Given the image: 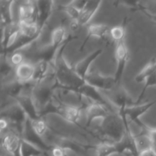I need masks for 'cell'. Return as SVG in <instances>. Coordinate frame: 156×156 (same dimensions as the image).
Returning a JSON list of instances; mask_svg holds the SVG:
<instances>
[{
    "mask_svg": "<svg viewBox=\"0 0 156 156\" xmlns=\"http://www.w3.org/2000/svg\"><path fill=\"white\" fill-rule=\"evenodd\" d=\"M50 155L51 156H69L68 150L59 145L53 146L50 151Z\"/></svg>",
    "mask_w": 156,
    "mask_h": 156,
    "instance_id": "obj_25",
    "label": "cell"
},
{
    "mask_svg": "<svg viewBox=\"0 0 156 156\" xmlns=\"http://www.w3.org/2000/svg\"><path fill=\"white\" fill-rule=\"evenodd\" d=\"M9 61L14 67H17L24 62V56L20 52H15L12 53Z\"/></svg>",
    "mask_w": 156,
    "mask_h": 156,
    "instance_id": "obj_24",
    "label": "cell"
},
{
    "mask_svg": "<svg viewBox=\"0 0 156 156\" xmlns=\"http://www.w3.org/2000/svg\"><path fill=\"white\" fill-rule=\"evenodd\" d=\"M3 118L11 122L16 127L17 132L21 136L27 117L18 103L15 104L2 113Z\"/></svg>",
    "mask_w": 156,
    "mask_h": 156,
    "instance_id": "obj_7",
    "label": "cell"
},
{
    "mask_svg": "<svg viewBox=\"0 0 156 156\" xmlns=\"http://www.w3.org/2000/svg\"><path fill=\"white\" fill-rule=\"evenodd\" d=\"M85 82L99 91H110L118 85L114 76H104L98 70L88 72L85 79Z\"/></svg>",
    "mask_w": 156,
    "mask_h": 156,
    "instance_id": "obj_4",
    "label": "cell"
},
{
    "mask_svg": "<svg viewBox=\"0 0 156 156\" xmlns=\"http://www.w3.org/2000/svg\"><path fill=\"white\" fill-rule=\"evenodd\" d=\"M126 24H127V22L125 21L122 25L116 26V27L111 28V30H110V37H111V38L114 42H116V44L125 40V37H126Z\"/></svg>",
    "mask_w": 156,
    "mask_h": 156,
    "instance_id": "obj_21",
    "label": "cell"
},
{
    "mask_svg": "<svg viewBox=\"0 0 156 156\" xmlns=\"http://www.w3.org/2000/svg\"><path fill=\"white\" fill-rule=\"evenodd\" d=\"M110 30L111 28L109 26L105 24H91L88 25L86 36L82 41V45L80 46L79 51H83L85 46L91 37H96L103 41H107Z\"/></svg>",
    "mask_w": 156,
    "mask_h": 156,
    "instance_id": "obj_13",
    "label": "cell"
},
{
    "mask_svg": "<svg viewBox=\"0 0 156 156\" xmlns=\"http://www.w3.org/2000/svg\"><path fill=\"white\" fill-rule=\"evenodd\" d=\"M111 94L108 96V101L111 105H114L117 110L125 109L126 108L136 105V100H133L129 93L123 87L119 86L118 88L111 90Z\"/></svg>",
    "mask_w": 156,
    "mask_h": 156,
    "instance_id": "obj_6",
    "label": "cell"
},
{
    "mask_svg": "<svg viewBox=\"0 0 156 156\" xmlns=\"http://www.w3.org/2000/svg\"><path fill=\"white\" fill-rule=\"evenodd\" d=\"M21 135L18 132H9L2 138L1 144L3 149L12 156H21Z\"/></svg>",
    "mask_w": 156,
    "mask_h": 156,
    "instance_id": "obj_11",
    "label": "cell"
},
{
    "mask_svg": "<svg viewBox=\"0 0 156 156\" xmlns=\"http://www.w3.org/2000/svg\"><path fill=\"white\" fill-rule=\"evenodd\" d=\"M156 72V56L149 59V62L143 66V68L136 75L134 81L136 83L145 82L146 78Z\"/></svg>",
    "mask_w": 156,
    "mask_h": 156,
    "instance_id": "obj_18",
    "label": "cell"
},
{
    "mask_svg": "<svg viewBox=\"0 0 156 156\" xmlns=\"http://www.w3.org/2000/svg\"><path fill=\"white\" fill-rule=\"evenodd\" d=\"M155 105L156 99L155 100L152 101L140 104V105H134V106L126 108L125 109L117 110V111H120L122 113H123L126 116L127 119L129 118L131 122L136 124L141 129V131H147L149 126L146 124H145L143 122H142L140 118H141L142 116L146 114Z\"/></svg>",
    "mask_w": 156,
    "mask_h": 156,
    "instance_id": "obj_3",
    "label": "cell"
},
{
    "mask_svg": "<svg viewBox=\"0 0 156 156\" xmlns=\"http://www.w3.org/2000/svg\"><path fill=\"white\" fill-rule=\"evenodd\" d=\"M103 0H89L82 9L78 21L80 27L86 25L94 16Z\"/></svg>",
    "mask_w": 156,
    "mask_h": 156,
    "instance_id": "obj_16",
    "label": "cell"
},
{
    "mask_svg": "<svg viewBox=\"0 0 156 156\" xmlns=\"http://www.w3.org/2000/svg\"><path fill=\"white\" fill-rule=\"evenodd\" d=\"M118 154L115 143L104 141L94 145V156H111Z\"/></svg>",
    "mask_w": 156,
    "mask_h": 156,
    "instance_id": "obj_17",
    "label": "cell"
},
{
    "mask_svg": "<svg viewBox=\"0 0 156 156\" xmlns=\"http://www.w3.org/2000/svg\"><path fill=\"white\" fill-rule=\"evenodd\" d=\"M147 133L152 141V148L156 152V128H152L149 126L147 129Z\"/></svg>",
    "mask_w": 156,
    "mask_h": 156,
    "instance_id": "obj_26",
    "label": "cell"
},
{
    "mask_svg": "<svg viewBox=\"0 0 156 156\" xmlns=\"http://www.w3.org/2000/svg\"><path fill=\"white\" fill-rule=\"evenodd\" d=\"M21 136L22 140H25V141L28 142L29 143H30L33 146H36L37 148L45 152L47 155L50 153V151L53 148V146H50V145L47 144L44 140L43 137L40 136L39 135H37L35 133V131L32 128L30 121L28 118L26 120L24 129H23Z\"/></svg>",
    "mask_w": 156,
    "mask_h": 156,
    "instance_id": "obj_8",
    "label": "cell"
},
{
    "mask_svg": "<svg viewBox=\"0 0 156 156\" xmlns=\"http://www.w3.org/2000/svg\"><path fill=\"white\" fill-rule=\"evenodd\" d=\"M98 127L101 133L112 143H119L125 133L124 123L118 114L110 113L100 120Z\"/></svg>",
    "mask_w": 156,
    "mask_h": 156,
    "instance_id": "obj_2",
    "label": "cell"
},
{
    "mask_svg": "<svg viewBox=\"0 0 156 156\" xmlns=\"http://www.w3.org/2000/svg\"><path fill=\"white\" fill-rule=\"evenodd\" d=\"M71 92L75 93V94H78L79 96H82V97L89 100L90 101L102 104V105H105L108 108H109L111 105V103L108 101V99L100 92L98 89L88 85L86 82L81 85L80 86L73 89Z\"/></svg>",
    "mask_w": 156,
    "mask_h": 156,
    "instance_id": "obj_9",
    "label": "cell"
},
{
    "mask_svg": "<svg viewBox=\"0 0 156 156\" xmlns=\"http://www.w3.org/2000/svg\"><path fill=\"white\" fill-rule=\"evenodd\" d=\"M0 156H2V155H0Z\"/></svg>",
    "mask_w": 156,
    "mask_h": 156,
    "instance_id": "obj_28",
    "label": "cell"
},
{
    "mask_svg": "<svg viewBox=\"0 0 156 156\" xmlns=\"http://www.w3.org/2000/svg\"><path fill=\"white\" fill-rule=\"evenodd\" d=\"M20 154L21 156H41L47 155L42 150L24 140H21Z\"/></svg>",
    "mask_w": 156,
    "mask_h": 156,
    "instance_id": "obj_20",
    "label": "cell"
},
{
    "mask_svg": "<svg viewBox=\"0 0 156 156\" xmlns=\"http://www.w3.org/2000/svg\"><path fill=\"white\" fill-rule=\"evenodd\" d=\"M9 122L6 119L1 117L0 118V134L4 132L9 126Z\"/></svg>",
    "mask_w": 156,
    "mask_h": 156,
    "instance_id": "obj_27",
    "label": "cell"
},
{
    "mask_svg": "<svg viewBox=\"0 0 156 156\" xmlns=\"http://www.w3.org/2000/svg\"><path fill=\"white\" fill-rule=\"evenodd\" d=\"M144 82V85H143V89H142L141 92L140 93V94L138 95L137 98L136 99V105H140V104L141 103V101H143V98H144L145 96V94H146L148 88H151V87L156 86V72L152 73V74L150 75L149 76H148Z\"/></svg>",
    "mask_w": 156,
    "mask_h": 156,
    "instance_id": "obj_22",
    "label": "cell"
},
{
    "mask_svg": "<svg viewBox=\"0 0 156 156\" xmlns=\"http://www.w3.org/2000/svg\"><path fill=\"white\" fill-rule=\"evenodd\" d=\"M82 109L83 107L62 104L61 102L55 101L54 99H53L46 105L44 109L40 111L39 114L41 117L50 114H56L72 124L79 126Z\"/></svg>",
    "mask_w": 156,
    "mask_h": 156,
    "instance_id": "obj_1",
    "label": "cell"
},
{
    "mask_svg": "<svg viewBox=\"0 0 156 156\" xmlns=\"http://www.w3.org/2000/svg\"><path fill=\"white\" fill-rule=\"evenodd\" d=\"M103 52V49H98V50H94V52L90 53V54L88 55V56H87L86 57L84 58L82 60L79 61V62H77L75 64V66H73L75 72L77 73L78 76H79L82 80L85 81V77H86L87 74H88V72L90 71V66H91V65L92 64V62H94L97 58H98L99 56L102 54Z\"/></svg>",
    "mask_w": 156,
    "mask_h": 156,
    "instance_id": "obj_14",
    "label": "cell"
},
{
    "mask_svg": "<svg viewBox=\"0 0 156 156\" xmlns=\"http://www.w3.org/2000/svg\"><path fill=\"white\" fill-rule=\"evenodd\" d=\"M68 36L69 34H67L66 27L63 25L58 26L52 31L50 44L58 48H60L65 44Z\"/></svg>",
    "mask_w": 156,
    "mask_h": 156,
    "instance_id": "obj_19",
    "label": "cell"
},
{
    "mask_svg": "<svg viewBox=\"0 0 156 156\" xmlns=\"http://www.w3.org/2000/svg\"><path fill=\"white\" fill-rule=\"evenodd\" d=\"M110 113L109 108L105 105L91 101V103L85 108L86 127H90L93 123L105 118Z\"/></svg>",
    "mask_w": 156,
    "mask_h": 156,
    "instance_id": "obj_10",
    "label": "cell"
},
{
    "mask_svg": "<svg viewBox=\"0 0 156 156\" xmlns=\"http://www.w3.org/2000/svg\"><path fill=\"white\" fill-rule=\"evenodd\" d=\"M30 124H31L32 128L35 131V133L41 137H44L48 130V125H47V122L45 121L44 117H41L36 120L30 121Z\"/></svg>",
    "mask_w": 156,
    "mask_h": 156,
    "instance_id": "obj_23",
    "label": "cell"
},
{
    "mask_svg": "<svg viewBox=\"0 0 156 156\" xmlns=\"http://www.w3.org/2000/svg\"><path fill=\"white\" fill-rule=\"evenodd\" d=\"M35 74V65L29 62H24L15 67V79L23 84L33 81Z\"/></svg>",
    "mask_w": 156,
    "mask_h": 156,
    "instance_id": "obj_15",
    "label": "cell"
},
{
    "mask_svg": "<svg viewBox=\"0 0 156 156\" xmlns=\"http://www.w3.org/2000/svg\"><path fill=\"white\" fill-rule=\"evenodd\" d=\"M16 101L21 106L23 111L30 121H34L41 118L37 108L35 105L32 98L31 93H24L16 98Z\"/></svg>",
    "mask_w": 156,
    "mask_h": 156,
    "instance_id": "obj_12",
    "label": "cell"
},
{
    "mask_svg": "<svg viewBox=\"0 0 156 156\" xmlns=\"http://www.w3.org/2000/svg\"><path fill=\"white\" fill-rule=\"evenodd\" d=\"M115 58L117 61V69L114 77L117 84L119 85L122 80L129 59V50L125 42V40L116 44Z\"/></svg>",
    "mask_w": 156,
    "mask_h": 156,
    "instance_id": "obj_5",
    "label": "cell"
}]
</instances>
